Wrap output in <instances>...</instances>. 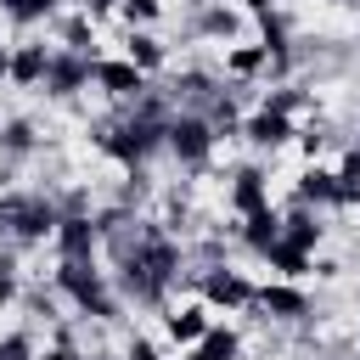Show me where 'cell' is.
<instances>
[{"label": "cell", "mask_w": 360, "mask_h": 360, "mask_svg": "<svg viewBox=\"0 0 360 360\" xmlns=\"http://www.w3.org/2000/svg\"><path fill=\"white\" fill-rule=\"evenodd\" d=\"M45 68H51L45 39H22V45H11V68H6V79L22 84V90H34V84L45 79Z\"/></svg>", "instance_id": "9c48e42d"}, {"label": "cell", "mask_w": 360, "mask_h": 360, "mask_svg": "<svg viewBox=\"0 0 360 360\" xmlns=\"http://www.w3.org/2000/svg\"><path fill=\"white\" fill-rule=\"evenodd\" d=\"M242 135H248L259 152H276V146H287V141H292V118H281V112L259 107V112H248V118H242Z\"/></svg>", "instance_id": "30bf717a"}, {"label": "cell", "mask_w": 360, "mask_h": 360, "mask_svg": "<svg viewBox=\"0 0 360 360\" xmlns=\"http://www.w3.org/2000/svg\"><path fill=\"white\" fill-rule=\"evenodd\" d=\"M264 264H270V270H281L287 281H298V276L309 270V253H304V248H287V242H276V248L264 253Z\"/></svg>", "instance_id": "44dd1931"}, {"label": "cell", "mask_w": 360, "mask_h": 360, "mask_svg": "<svg viewBox=\"0 0 360 360\" xmlns=\"http://www.w3.org/2000/svg\"><path fill=\"white\" fill-rule=\"evenodd\" d=\"M90 62L96 56H79V51H51V68H45V96H56V101H68V96H79L84 84H90Z\"/></svg>", "instance_id": "5b68a950"}, {"label": "cell", "mask_w": 360, "mask_h": 360, "mask_svg": "<svg viewBox=\"0 0 360 360\" xmlns=\"http://www.w3.org/2000/svg\"><path fill=\"white\" fill-rule=\"evenodd\" d=\"M51 242H56V253H62V259H90V253H96V242H101L96 214H62Z\"/></svg>", "instance_id": "52a82bcc"}, {"label": "cell", "mask_w": 360, "mask_h": 360, "mask_svg": "<svg viewBox=\"0 0 360 360\" xmlns=\"http://www.w3.org/2000/svg\"><path fill=\"white\" fill-rule=\"evenodd\" d=\"M259 17V45H264V56H281V51H292V22L270 6V11H253Z\"/></svg>", "instance_id": "2e32d148"}, {"label": "cell", "mask_w": 360, "mask_h": 360, "mask_svg": "<svg viewBox=\"0 0 360 360\" xmlns=\"http://www.w3.org/2000/svg\"><path fill=\"white\" fill-rule=\"evenodd\" d=\"M118 11H124L129 22H152V17L163 11V6H158V0H118Z\"/></svg>", "instance_id": "83f0119b"}, {"label": "cell", "mask_w": 360, "mask_h": 360, "mask_svg": "<svg viewBox=\"0 0 360 360\" xmlns=\"http://www.w3.org/2000/svg\"><path fill=\"white\" fill-rule=\"evenodd\" d=\"M321 231H326V225H321V214H315V208H304V202L281 214V242H287V248H304V253H309V248L321 242Z\"/></svg>", "instance_id": "4fadbf2b"}, {"label": "cell", "mask_w": 360, "mask_h": 360, "mask_svg": "<svg viewBox=\"0 0 360 360\" xmlns=\"http://www.w3.org/2000/svg\"><path fill=\"white\" fill-rule=\"evenodd\" d=\"M276 0H242V11H270Z\"/></svg>", "instance_id": "1f68e13d"}, {"label": "cell", "mask_w": 360, "mask_h": 360, "mask_svg": "<svg viewBox=\"0 0 360 360\" xmlns=\"http://www.w3.org/2000/svg\"><path fill=\"white\" fill-rule=\"evenodd\" d=\"M90 79H96L112 101H141V90H146V73H141L135 62H124V56H96V62H90Z\"/></svg>", "instance_id": "8992f818"}, {"label": "cell", "mask_w": 360, "mask_h": 360, "mask_svg": "<svg viewBox=\"0 0 360 360\" xmlns=\"http://www.w3.org/2000/svg\"><path fill=\"white\" fill-rule=\"evenodd\" d=\"M0 11H6L11 22H22V28H28V22H45V17L56 11V0H0Z\"/></svg>", "instance_id": "603a6c76"}, {"label": "cell", "mask_w": 360, "mask_h": 360, "mask_svg": "<svg viewBox=\"0 0 360 360\" xmlns=\"http://www.w3.org/2000/svg\"><path fill=\"white\" fill-rule=\"evenodd\" d=\"M231 208H236V214H259V208H270V186H264V169H259V163L236 169V180H231Z\"/></svg>", "instance_id": "8fae6325"}, {"label": "cell", "mask_w": 360, "mask_h": 360, "mask_svg": "<svg viewBox=\"0 0 360 360\" xmlns=\"http://www.w3.org/2000/svg\"><path fill=\"white\" fill-rule=\"evenodd\" d=\"M332 174H338V208H354L360 202V152H349Z\"/></svg>", "instance_id": "7402d4cb"}, {"label": "cell", "mask_w": 360, "mask_h": 360, "mask_svg": "<svg viewBox=\"0 0 360 360\" xmlns=\"http://www.w3.org/2000/svg\"><path fill=\"white\" fill-rule=\"evenodd\" d=\"M45 360H84V354H79V343H73V332H56V343L45 349Z\"/></svg>", "instance_id": "f1b7e54d"}, {"label": "cell", "mask_w": 360, "mask_h": 360, "mask_svg": "<svg viewBox=\"0 0 360 360\" xmlns=\"http://www.w3.org/2000/svg\"><path fill=\"white\" fill-rule=\"evenodd\" d=\"M225 73H231V79L264 73V45H231V51H225Z\"/></svg>", "instance_id": "ffe728a7"}, {"label": "cell", "mask_w": 360, "mask_h": 360, "mask_svg": "<svg viewBox=\"0 0 360 360\" xmlns=\"http://www.w3.org/2000/svg\"><path fill=\"white\" fill-rule=\"evenodd\" d=\"M197 292H202L208 309H248L253 304V281L242 270H231V264H202L197 270Z\"/></svg>", "instance_id": "277c9868"}, {"label": "cell", "mask_w": 360, "mask_h": 360, "mask_svg": "<svg viewBox=\"0 0 360 360\" xmlns=\"http://www.w3.org/2000/svg\"><path fill=\"white\" fill-rule=\"evenodd\" d=\"M124 62H135L141 73H158V68H163V45H158L146 28H135V34L124 39Z\"/></svg>", "instance_id": "ac0fdd59"}, {"label": "cell", "mask_w": 360, "mask_h": 360, "mask_svg": "<svg viewBox=\"0 0 360 360\" xmlns=\"http://www.w3.org/2000/svg\"><path fill=\"white\" fill-rule=\"evenodd\" d=\"M34 146H39V135H34L28 118H6V124H0V152H6V158H28Z\"/></svg>", "instance_id": "d6986e66"}, {"label": "cell", "mask_w": 360, "mask_h": 360, "mask_svg": "<svg viewBox=\"0 0 360 360\" xmlns=\"http://www.w3.org/2000/svg\"><path fill=\"white\" fill-rule=\"evenodd\" d=\"M56 287L96 321H118V292L107 287V276L90 264V259H62L56 264Z\"/></svg>", "instance_id": "7a4b0ae2"}, {"label": "cell", "mask_w": 360, "mask_h": 360, "mask_svg": "<svg viewBox=\"0 0 360 360\" xmlns=\"http://www.w3.org/2000/svg\"><path fill=\"white\" fill-rule=\"evenodd\" d=\"M264 107L281 112V118H292V112L304 107V90H298V84H270V90H264Z\"/></svg>", "instance_id": "d4e9b609"}, {"label": "cell", "mask_w": 360, "mask_h": 360, "mask_svg": "<svg viewBox=\"0 0 360 360\" xmlns=\"http://www.w3.org/2000/svg\"><path fill=\"white\" fill-rule=\"evenodd\" d=\"M56 219H62V208L51 191H6L0 197V236H11L22 248L56 236Z\"/></svg>", "instance_id": "6da1fadb"}, {"label": "cell", "mask_w": 360, "mask_h": 360, "mask_svg": "<svg viewBox=\"0 0 360 360\" xmlns=\"http://www.w3.org/2000/svg\"><path fill=\"white\" fill-rule=\"evenodd\" d=\"M253 309H264L270 321H304L309 315V298L292 281H270V287H253Z\"/></svg>", "instance_id": "ba28073f"}, {"label": "cell", "mask_w": 360, "mask_h": 360, "mask_svg": "<svg viewBox=\"0 0 360 360\" xmlns=\"http://www.w3.org/2000/svg\"><path fill=\"white\" fill-rule=\"evenodd\" d=\"M236 231H242V242H248V248H253V253L264 259V253H270V248L281 242V214H276V208H259V214H242V225H236Z\"/></svg>", "instance_id": "7c38bea8"}, {"label": "cell", "mask_w": 360, "mask_h": 360, "mask_svg": "<svg viewBox=\"0 0 360 360\" xmlns=\"http://www.w3.org/2000/svg\"><path fill=\"white\" fill-rule=\"evenodd\" d=\"M298 141H304V152H309V158H315V152H321V141H326V135H321V129H304V135H298Z\"/></svg>", "instance_id": "4dcf8cb0"}, {"label": "cell", "mask_w": 360, "mask_h": 360, "mask_svg": "<svg viewBox=\"0 0 360 360\" xmlns=\"http://www.w3.org/2000/svg\"><path fill=\"white\" fill-rule=\"evenodd\" d=\"M163 326H169L174 343H202V332H208L214 321H208V304H180V309H169Z\"/></svg>", "instance_id": "5bb4252c"}, {"label": "cell", "mask_w": 360, "mask_h": 360, "mask_svg": "<svg viewBox=\"0 0 360 360\" xmlns=\"http://www.w3.org/2000/svg\"><path fill=\"white\" fill-rule=\"evenodd\" d=\"M214 141H219V135H214L197 112H174V118H169V129H163V146H169L186 169H202V163H208V152H214Z\"/></svg>", "instance_id": "3957f363"}, {"label": "cell", "mask_w": 360, "mask_h": 360, "mask_svg": "<svg viewBox=\"0 0 360 360\" xmlns=\"http://www.w3.org/2000/svg\"><path fill=\"white\" fill-rule=\"evenodd\" d=\"M298 202H304V208H326V202H338V174L321 169V163L304 169V174H298Z\"/></svg>", "instance_id": "9a60e30c"}, {"label": "cell", "mask_w": 360, "mask_h": 360, "mask_svg": "<svg viewBox=\"0 0 360 360\" xmlns=\"http://www.w3.org/2000/svg\"><path fill=\"white\" fill-rule=\"evenodd\" d=\"M124 360H158V343L152 338H129L124 343Z\"/></svg>", "instance_id": "f546056e"}, {"label": "cell", "mask_w": 360, "mask_h": 360, "mask_svg": "<svg viewBox=\"0 0 360 360\" xmlns=\"http://www.w3.org/2000/svg\"><path fill=\"white\" fill-rule=\"evenodd\" d=\"M11 298H17V259L0 253V304H11Z\"/></svg>", "instance_id": "4316f807"}, {"label": "cell", "mask_w": 360, "mask_h": 360, "mask_svg": "<svg viewBox=\"0 0 360 360\" xmlns=\"http://www.w3.org/2000/svg\"><path fill=\"white\" fill-rule=\"evenodd\" d=\"M0 360H34V338L28 332H6L0 338Z\"/></svg>", "instance_id": "484cf974"}, {"label": "cell", "mask_w": 360, "mask_h": 360, "mask_svg": "<svg viewBox=\"0 0 360 360\" xmlns=\"http://www.w3.org/2000/svg\"><path fill=\"white\" fill-rule=\"evenodd\" d=\"M62 51H79V56H90V11H73V17H62Z\"/></svg>", "instance_id": "cb8c5ba5"}, {"label": "cell", "mask_w": 360, "mask_h": 360, "mask_svg": "<svg viewBox=\"0 0 360 360\" xmlns=\"http://www.w3.org/2000/svg\"><path fill=\"white\" fill-rule=\"evenodd\" d=\"M197 34H208V39H236V34H242V11H231V6H202V11H197Z\"/></svg>", "instance_id": "e0dca14e"}, {"label": "cell", "mask_w": 360, "mask_h": 360, "mask_svg": "<svg viewBox=\"0 0 360 360\" xmlns=\"http://www.w3.org/2000/svg\"><path fill=\"white\" fill-rule=\"evenodd\" d=\"M6 68H11V51H6V45H0V79H6Z\"/></svg>", "instance_id": "d6a6232c"}]
</instances>
